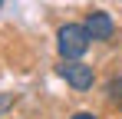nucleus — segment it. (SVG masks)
<instances>
[{"label": "nucleus", "instance_id": "nucleus-1", "mask_svg": "<svg viewBox=\"0 0 122 119\" xmlns=\"http://www.w3.org/2000/svg\"><path fill=\"white\" fill-rule=\"evenodd\" d=\"M89 43H92V37L82 23H63L56 30V50L63 60H79L89 50Z\"/></svg>", "mask_w": 122, "mask_h": 119}, {"label": "nucleus", "instance_id": "nucleus-2", "mask_svg": "<svg viewBox=\"0 0 122 119\" xmlns=\"http://www.w3.org/2000/svg\"><path fill=\"white\" fill-rule=\"evenodd\" d=\"M56 73H60L73 89H79V93L96 83V70H92L89 63H82V60H63L60 66H56Z\"/></svg>", "mask_w": 122, "mask_h": 119}, {"label": "nucleus", "instance_id": "nucleus-6", "mask_svg": "<svg viewBox=\"0 0 122 119\" xmlns=\"http://www.w3.org/2000/svg\"><path fill=\"white\" fill-rule=\"evenodd\" d=\"M0 7H3V0H0Z\"/></svg>", "mask_w": 122, "mask_h": 119}, {"label": "nucleus", "instance_id": "nucleus-4", "mask_svg": "<svg viewBox=\"0 0 122 119\" xmlns=\"http://www.w3.org/2000/svg\"><path fill=\"white\" fill-rule=\"evenodd\" d=\"M13 103H17V96H13V93H3V96H0V113H7Z\"/></svg>", "mask_w": 122, "mask_h": 119}, {"label": "nucleus", "instance_id": "nucleus-3", "mask_svg": "<svg viewBox=\"0 0 122 119\" xmlns=\"http://www.w3.org/2000/svg\"><path fill=\"white\" fill-rule=\"evenodd\" d=\"M82 27L89 30V37L96 40V43H109V40L116 37V23H112V17H109L106 10L86 13V23H82Z\"/></svg>", "mask_w": 122, "mask_h": 119}, {"label": "nucleus", "instance_id": "nucleus-5", "mask_svg": "<svg viewBox=\"0 0 122 119\" xmlns=\"http://www.w3.org/2000/svg\"><path fill=\"white\" fill-rule=\"evenodd\" d=\"M69 119H99V116H96V113H86V109H82V113H73Z\"/></svg>", "mask_w": 122, "mask_h": 119}]
</instances>
